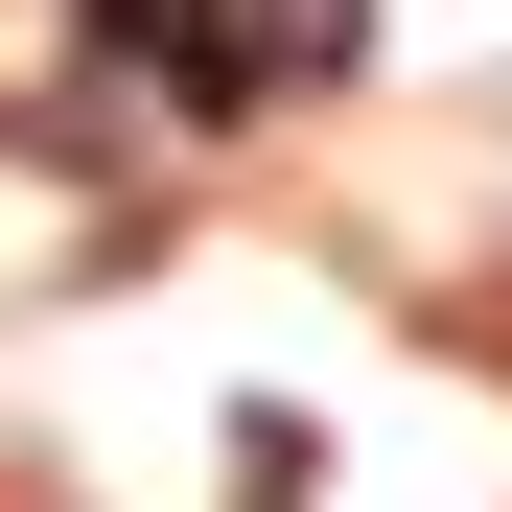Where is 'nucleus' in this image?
<instances>
[{"mask_svg":"<svg viewBox=\"0 0 512 512\" xmlns=\"http://www.w3.org/2000/svg\"><path fill=\"white\" fill-rule=\"evenodd\" d=\"M94 47L163 70L187 117H280V94H326L373 47V0H94Z\"/></svg>","mask_w":512,"mask_h":512,"instance_id":"1","label":"nucleus"}]
</instances>
